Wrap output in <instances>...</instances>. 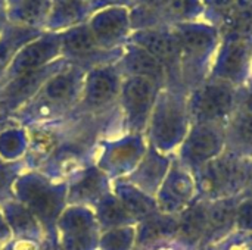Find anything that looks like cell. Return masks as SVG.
<instances>
[{
  "label": "cell",
  "instance_id": "obj_26",
  "mask_svg": "<svg viewBox=\"0 0 252 250\" xmlns=\"http://www.w3.org/2000/svg\"><path fill=\"white\" fill-rule=\"evenodd\" d=\"M28 150V131L25 127L9 125L0 130V158L3 161H21Z\"/></svg>",
  "mask_w": 252,
  "mask_h": 250
},
{
  "label": "cell",
  "instance_id": "obj_29",
  "mask_svg": "<svg viewBox=\"0 0 252 250\" xmlns=\"http://www.w3.org/2000/svg\"><path fill=\"white\" fill-rule=\"evenodd\" d=\"M236 203L233 200H227V197L216 199L208 202V234L214 236L226 230L232 221L236 218Z\"/></svg>",
  "mask_w": 252,
  "mask_h": 250
},
{
  "label": "cell",
  "instance_id": "obj_13",
  "mask_svg": "<svg viewBox=\"0 0 252 250\" xmlns=\"http://www.w3.org/2000/svg\"><path fill=\"white\" fill-rule=\"evenodd\" d=\"M111 192L112 181L94 164H90L66 181V205L93 209Z\"/></svg>",
  "mask_w": 252,
  "mask_h": 250
},
{
  "label": "cell",
  "instance_id": "obj_16",
  "mask_svg": "<svg viewBox=\"0 0 252 250\" xmlns=\"http://www.w3.org/2000/svg\"><path fill=\"white\" fill-rule=\"evenodd\" d=\"M128 10L111 6L99 10L90 21V31L100 49H112L120 44L128 32Z\"/></svg>",
  "mask_w": 252,
  "mask_h": 250
},
{
  "label": "cell",
  "instance_id": "obj_23",
  "mask_svg": "<svg viewBox=\"0 0 252 250\" xmlns=\"http://www.w3.org/2000/svg\"><path fill=\"white\" fill-rule=\"evenodd\" d=\"M112 193L126 208V211L134 218L136 222L145 220L146 217L158 211L155 197L143 193L140 189L120 178L112 181Z\"/></svg>",
  "mask_w": 252,
  "mask_h": 250
},
{
  "label": "cell",
  "instance_id": "obj_14",
  "mask_svg": "<svg viewBox=\"0 0 252 250\" xmlns=\"http://www.w3.org/2000/svg\"><path fill=\"white\" fill-rule=\"evenodd\" d=\"M173 156L164 155L158 152L148 143V149L137 164V167L123 180L133 184L134 187L140 189L143 193L155 197L157 192L159 190L168 169L171 165Z\"/></svg>",
  "mask_w": 252,
  "mask_h": 250
},
{
  "label": "cell",
  "instance_id": "obj_4",
  "mask_svg": "<svg viewBox=\"0 0 252 250\" xmlns=\"http://www.w3.org/2000/svg\"><path fill=\"white\" fill-rule=\"evenodd\" d=\"M162 87L142 77H124L117 106L126 134H145Z\"/></svg>",
  "mask_w": 252,
  "mask_h": 250
},
{
  "label": "cell",
  "instance_id": "obj_32",
  "mask_svg": "<svg viewBox=\"0 0 252 250\" xmlns=\"http://www.w3.org/2000/svg\"><path fill=\"white\" fill-rule=\"evenodd\" d=\"M34 38H35V34H30L28 31L25 32L24 29H18V31H12L9 34H6L0 40V80L3 78L15 53L24 44H27L28 41H31Z\"/></svg>",
  "mask_w": 252,
  "mask_h": 250
},
{
  "label": "cell",
  "instance_id": "obj_9",
  "mask_svg": "<svg viewBox=\"0 0 252 250\" xmlns=\"http://www.w3.org/2000/svg\"><path fill=\"white\" fill-rule=\"evenodd\" d=\"M235 103V93L227 83L213 81L198 85L188 97L190 124H217L227 116Z\"/></svg>",
  "mask_w": 252,
  "mask_h": 250
},
{
  "label": "cell",
  "instance_id": "obj_1",
  "mask_svg": "<svg viewBox=\"0 0 252 250\" xmlns=\"http://www.w3.org/2000/svg\"><path fill=\"white\" fill-rule=\"evenodd\" d=\"M86 69L68 63L53 74L38 93L10 118V125L32 127L71 115L81 97Z\"/></svg>",
  "mask_w": 252,
  "mask_h": 250
},
{
  "label": "cell",
  "instance_id": "obj_8",
  "mask_svg": "<svg viewBox=\"0 0 252 250\" xmlns=\"http://www.w3.org/2000/svg\"><path fill=\"white\" fill-rule=\"evenodd\" d=\"M100 227L92 208L68 205L56 222L62 250H99Z\"/></svg>",
  "mask_w": 252,
  "mask_h": 250
},
{
  "label": "cell",
  "instance_id": "obj_30",
  "mask_svg": "<svg viewBox=\"0 0 252 250\" xmlns=\"http://www.w3.org/2000/svg\"><path fill=\"white\" fill-rule=\"evenodd\" d=\"M27 169L28 168L24 159L9 162L0 158V206L15 199L13 186L19 178V175Z\"/></svg>",
  "mask_w": 252,
  "mask_h": 250
},
{
  "label": "cell",
  "instance_id": "obj_42",
  "mask_svg": "<svg viewBox=\"0 0 252 250\" xmlns=\"http://www.w3.org/2000/svg\"><path fill=\"white\" fill-rule=\"evenodd\" d=\"M81 1H86V0H81Z\"/></svg>",
  "mask_w": 252,
  "mask_h": 250
},
{
  "label": "cell",
  "instance_id": "obj_15",
  "mask_svg": "<svg viewBox=\"0 0 252 250\" xmlns=\"http://www.w3.org/2000/svg\"><path fill=\"white\" fill-rule=\"evenodd\" d=\"M174 35L180 49V63L185 68H192L202 62L216 43L214 29L196 24L179 25Z\"/></svg>",
  "mask_w": 252,
  "mask_h": 250
},
{
  "label": "cell",
  "instance_id": "obj_12",
  "mask_svg": "<svg viewBox=\"0 0 252 250\" xmlns=\"http://www.w3.org/2000/svg\"><path fill=\"white\" fill-rule=\"evenodd\" d=\"M61 56V41L59 34H46L41 37H35L34 40L24 44L12 57L3 78L0 81H6L15 78L18 75L40 69Z\"/></svg>",
  "mask_w": 252,
  "mask_h": 250
},
{
  "label": "cell",
  "instance_id": "obj_31",
  "mask_svg": "<svg viewBox=\"0 0 252 250\" xmlns=\"http://www.w3.org/2000/svg\"><path fill=\"white\" fill-rule=\"evenodd\" d=\"M136 225L118 227L100 233L99 250H134Z\"/></svg>",
  "mask_w": 252,
  "mask_h": 250
},
{
  "label": "cell",
  "instance_id": "obj_7",
  "mask_svg": "<svg viewBox=\"0 0 252 250\" xmlns=\"http://www.w3.org/2000/svg\"><path fill=\"white\" fill-rule=\"evenodd\" d=\"M195 183L198 192L207 200L223 199L229 193L238 190L245 184L248 177V168L238 158L217 156L195 174Z\"/></svg>",
  "mask_w": 252,
  "mask_h": 250
},
{
  "label": "cell",
  "instance_id": "obj_35",
  "mask_svg": "<svg viewBox=\"0 0 252 250\" xmlns=\"http://www.w3.org/2000/svg\"><path fill=\"white\" fill-rule=\"evenodd\" d=\"M41 242L28 240V239H15L12 237L4 245L0 246V250H40Z\"/></svg>",
  "mask_w": 252,
  "mask_h": 250
},
{
  "label": "cell",
  "instance_id": "obj_36",
  "mask_svg": "<svg viewBox=\"0 0 252 250\" xmlns=\"http://www.w3.org/2000/svg\"><path fill=\"white\" fill-rule=\"evenodd\" d=\"M236 221L242 228L252 230V199L244 202L242 205L238 206V209H236Z\"/></svg>",
  "mask_w": 252,
  "mask_h": 250
},
{
  "label": "cell",
  "instance_id": "obj_10",
  "mask_svg": "<svg viewBox=\"0 0 252 250\" xmlns=\"http://www.w3.org/2000/svg\"><path fill=\"white\" fill-rule=\"evenodd\" d=\"M223 136L217 124H192L183 143L177 149L176 159L195 174L205 164L221 153Z\"/></svg>",
  "mask_w": 252,
  "mask_h": 250
},
{
  "label": "cell",
  "instance_id": "obj_2",
  "mask_svg": "<svg viewBox=\"0 0 252 250\" xmlns=\"http://www.w3.org/2000/svg\"><path fill=\"white\" fill-rule=\"evenodd\" d=\"M15 199L22 203L40 222L44 237L56 236V222L66 205V183L27 169L13 186Z\"/></svg>",
  "mask_w": 252,
  "mask_h": 250
},
{
  "label": "cell",
  "instance_id": "obj_34",
  "mask_svg": "<svg viewBox=\"0 0 252 250\" xmlns=\"http://www.w3.org/2000/svg\"><path fill=\"white\" fill-rule=\"evenodd\" d=\"M198 0H168V9L174 16L185 18L196 10Z\"/></svg>",
  "mask_w": 252,
  "mask_h": 250
},
{
  "label": "cell",
  "instance_id": "obj_28",
  "mask_svg": "<svg viewBox=\"0 0 252 250\" xmlns=\"http://www.w3.org/2000/svg\"><path fill=\"white\" fill-rule=\"evenodd\" d=\"M84 3L81 0H52L49 25L53 29L71 27L84 15Z\"/></svg>",
  "mask_w": 252,
  "mask_h": 250
},
{
  "label": "cell",
  "instance_id": "obj_6",
  "mask_svg": "<svg viewBox=\"0 0 252 250\" xmlns=\"http://www.w3.org/2000/svg\"><path fill=\"white\" fill-rule=\"evenodd\" d=\"M148 149L145 134H121L99 143L94 165L111 181L126 178L140 162Z\"/></svg>",
  "mask_w": 252,
  "mask_h": 250
},
{
  "label": "cell",
  "instance_id": "obj_22",
  "mask_svg": "<svg viewBox=\"0 0 252 250\" xmlns=\"http://www.w3.org/2000/svg\"><path fill=\"white\" fill-rule=\"evenodd\" d=\"M0 214L7 224L12 237L28 239L35 242H43L44 231L37 221V218L16 199L6 202L0 206Z\"/></svg>",
  "mask_w": 252,
  "mask_h": 250
},
{
  "label": "cell",
  "instance_id": "obj_19",
  "mask_svg": "<svg viewBox=\"0 0 252 250\" xmlns=\"http://www.w3.org/2000/svg\"><path fill=\"white\" fill-rule=\"evenodd\" d=\"M179 227V217L159 211L136 224L134 250H152L159 245L174 240Z\"/></svg>",
  "mask_w": 252,
  "mask_h": 250
},
{
  "label": "cell",
  "instance_id": "obj_3",
  "mask_svg": "<svg viewBox=\"0 0 252 250\" xmlns=\"http://www.w3.org/2000/svg\"><path fill=\"white\" fill-rule=\"evenodd\" d=\"M189 128L188 97L176 87H162L145 133L148 143L158 152L171 156L183 143Z\"/></svg>",
  "mask_w": 252,
  "mask_h": 250
},
{
  "label": "cell",
  "instance_id": "obj_39",
  "mask_svg": "<svg viewBox=\"0 0 252 250\" xmlns=\"http://www.w3.org/2000/svg\"><path fill=\"white\" fill-rule=\"evenodd\" d=\"M10 239H12V233H10L7 224L4 222V220H3V217H1V214H0V246L4 245V243H6L7 240H10Z\"/></svg>",
  "mask_w": 252,
  "mask_h": 250
},
{
  "label": "cell",
  "instance_id": "obj_21",
  "mask_svg": "<svg viewBox=\"0 0 252 250\" xmlns=\"http://www.w3.org/2000/svg\"><path fill=\"white\" fill-rule=\"evenodd\" d=\"M208 202L193 200L180 215L174 242L183 248H195L208 234Z\"/></svg>",
  "mask_w": 252,
  "mask_h": 250
},
{
  "label": "cell",
  "instance_id": "obj_37",
  "mask_svg": "<svg viewBox=\"0 0 252 250\" xmlns=\"http://www.w3.org/2000/svg\"><path fill=\"white\" fill-rule=\"evenodd\" d=\"M40 250H62L59 242H58V237L56 236H52V237H44L41 245H40Z\"/></svg>",
  "mask_w": 252,
  "mask_h": 250
},
{
  "label": "cell",
  "instance_id": "obj_41",
  "mask_svg": "<svg viewBox=\"0 0 252 250\" xmlns=\"http://www.w3.org/2000/svg\"><path fill=\"white\" fill-rule=\"evenodd\" d=\"M112 1H121V0H112Z\"/></svg>",
  "mask_w": 252,
  "mask_h": 250
},
{
  "label": "cell",
  "instance_id": "obj_24",
  "mask_svg": "<svg viewBox=\"0 0 252 250\" xmlns=\"http://www.w3.org/2000/svg\"><path fill=\"white\" fill-rule=\"evenodd\" d=\"M250 56V46L245 40H233L224 46L219 63L216 66V75L223 81L241 80L247 71Z\"/></svg>",
  "mask_w": 252,
  "mask_h": 250
},
{
  "label": "cell",
  "instance_id": "obj_17",
  "mask_svg": "<svg viewBox=\"0 0 252 250\" xmlns=\"http://www.w3.org/2000/svg\"><path fill=\"white\" fill-rule=\"evenodd\" d=\"M117 66L123 77H142L157 83L161 87L168 85L167 68L151 53L136 44H128L121 55Z\"/></svg>",
  "mask_w": 252,
  "mask_h": 250
},
{
  "label": "cell",
  "instance_id": "obj_18",
  "mask_svg": "<svg viewBox=\"0 0 252 250\" xmlns=\"http://www.w3.org/2000/svg\"><path fill=\"white\" fill-rule=\"evenodd\" d=\"M131 44H136L157 57L168 71V81L173 69L180 65V49L174 34L159 29H140L131 37Z\"/></svg>",
  "mask_w": 252,
  "mask_h": 250
},
{
  "label": "cell",
  "instance_id": "obj_20",
  "mask_svg": "<svg viewBox=\"0 0 252 250\" xmlns=\"http://www.w3.org/2000/svg\"><path fill=\"white\" fill-rule=\"evenodd\" d=\"M59 41L61 56L71 65L77 62L75 66L80 68H83L86 62L96 60V55L100 50L89 25H74L63 32H59Z\"/></svg>",
  "mask_w": 252,
  "mask_h": 250
},
{
  "label": "cell",
  "instance_id": "obj_38",
  "mask_svg": "<svg viewBox=\"0 0 252 250\" xmlns=\"http://www.w3.org/2000/svg\"><path fill=\"white\" fill-rule=\"evenodd\" d=\"M235 1L236 0H210V4L213 6V9L219 12H226L232 9V4L235 6Z\"/></svg>",
  "mask_w": 252,
  "mask_h": 250
},
{
  "label": "cell",
  "instance_id": "obj_27",
  "mask_svg": "<svg viewBox=\"0 0 252 250\" xmlns=\"http://www.w3.org/2000/svg\"><path fill=\"white\" fill-rule=\"evenodd\" d=\"M52 0H10V16L25 25H35L44 21L50 12Z\"/></svg>",
  "mask_w": 252,
  "mask_h": 250
},
{
  "label": "cell",
  "instance_id": "obj_25",
  "mask_svg": "<svg viewBox=\"0 0 252 250\" xmlns=\"http://www.w3.org/2000/svg\"><path fill=\"white\" fill-rule=\"evenodd\" d=\"M93 212H94L96 221L100 227V231L137 224L112 192L108 193L106 196H103L94 205Z\"/></svg>",
  "mask_w": 252,
  "mask_h": 250
},
{
  "label": "cell",
  "instance_id": "obj_5",
  "mask_svg": "<svg viewBox=\"0 0 252 250\" xmlns=\"http://www.w3.org/2000/svg\"><path fill=\"white\" fill-rule=\"evenodd\" d=\"M123 74L117 63L99 65L86 72L81 97L72 113L97 115L117 106Z\"/></svg>",
  "mask_w": 252,
  "mask_h": 250
},
{
  "label": "cell",
  "instance_id": "obj_11",
  "mask_svg": "<svg viewBox=\"0 0 252 250\" xmlns=\"http://www.w3.org/2000/svg\"><path fill=\"white\" fill-rule=\"evenodd\" d=\"M198 189L193 174L173 158L170 169L155 194L158 211L179 217L196 197Z\"/></svg>",
  "mask_w": 252,
  "mask_h": 250
},
{
  "label": "cell",
  "instance_id": "obj_33",
  "mask_svg": "<svg viewBox=\"0 0 252 250\" xmlns=\"http://www.w3.org/2000/svg\"><path fill=\"white\" fill-rule=\"evenodd\" d=\"M235 131H236L238 140L244 146L252 149V93L248 96L245 106L236 119Z\"/></svg>",
  "mask_w": 252,
  "mask_h": 250
},
{
  "label": "cell",
  "instance_id": "obj_40",
  "mask_svg": "<svg viewBox=\"0 0 252 250\" xmlns=\"http://www.w3.org/2000/svg\"><path fill=\"white\" fill-rule=\"evenodd\" d=\"M1 13H3V7H1V4H0V25H1Z\"/></svg>",
  "mask_w": 252,
  "mask_h": 250
}]
</instances>
